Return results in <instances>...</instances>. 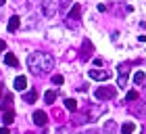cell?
<instances>
[{"mask_svg":"<svg viewBox=\"0 0 146 134\" xmlns=\"http://www.w3.org/2000/svg\"><path fill=\"white\" fill-rule=\"evenodd\" d=\"M0 134H9V128H0Z\"/></svg>","mask_w":146,"mask_h":134,"instance_id":"obj_24","label":"cell"},{"mask_svg":"<svg viewBox=\"0 0 146 134\" xmlns=\"http://www.w3.org/2000/svg\"><path fill=\"white\" fill-rule=\"evenodd\" d=\"M6 4V0H0V6H4Z\"/></svg>","mask_w":146,"mask_h":134,"instance_id":"obj_25","label":"cell"},{"mask_svg":"<svg viewBox=\"0 0 146 134\" xmlns=\"http://www.w3.org/2000/svg\"><path fill=\"white\" fill-rule=\"evenodd\" d=\"M127 73H129L127 65H119V80H117L119 88H125V86H127Z\"/></svg>","mask_w":146,"mask_h":134,"instance_id":"obj_5","label":"cell"},{"mask_svg":"<svg viewBox=\"0 0 146 134\" xmlns=\"http://www.w3.org/2000/svg\"><path fill=\"white\" fill-rule=\"evenodd\" d=\"M0 98H2V88H0Z\"/></svg>","mask_w":146,"mask_h":134,"instance_id":"obj_26","label":"cell"},{"mask_svg":"<svg viewBox=\"0 0 146 134\" xmlns=\"http://www.w3.org/2000/svg\"><path fill=\"white\" fill-rule=\"evenodd\" d=\"M94 94H96L98 100H111V98H115L117 90L113 88V86H100V88H96Z\"/></svg>","mask_w":146,"mask_h":134,"instance_id":"obj_2","label":"cell"},{"mask_svg":"<svg viewBox=\"0 0 146 134\" xmlns=\"http://www.w3.org/2000/svg\"><path fill=\"white\" fill-rule=\"evenodd\" d=\"M34 124L40 126V128H44V126L48 124V115H46L44 111H36L34 113Z\"/></svg>","mask_w":146,"mask_h":134,"instance_id":"obj_6","label":"cell"},{"mask_svg":"<svg viewBox=\"0 0 146 134\" xmlns=\"http://www.w3.org/2000/svg\"><path fill=\"white\" fill-rule=\"evenodd\" d=\"M58 4H61V6H63V9H67V6L71 4V0H58Z\"/></svg>","mask_w":146,"mask_h":134,"instance_id":"obj_21","label":"cell"},{"mask_svg":"<svg viewBox=\"0 0 146 134\" xmlns=\"http://www.w3.org/2000/svg\"><path fill=\"white\" fill-rule=\"evenodd\" d=\"M4 46H6V44H4V40H0V52L4 50Z\"/></svg>","mask_w":146,"mask_h":134,"instance_id":"obj_23","label":"cell"},{"mask_svg":"<svg viewBox=\"0 0 146 134\" xmlns=\"http://www.w3.org/2000/svg\"><path fill=\"white\" fill-rule=\"evenodd\" d=\"M117 130V124L113 122V119H109L107 124H104V132H115Z\"/></svg>","mask_w":146,"mask_h":134,"instance_id":"obj_17","label":"cell"},{"mask_svg":"<svg viewBox=\"0 0 146 134\" xmlns=\"http://www.w3.org/2000/svg\"><path fill=\"white\" fill-rule=\"evenodd\" d=\"M134 130H136V126H134V122H125V124L121 126V132H123V134H131Z\"/></svg>","mask_w":146,"mask_h":134,"instance_id":"obj_15","label":"cell"},{"mask_svg":"<svg viewBox=\"0 0 146 134\" xmlns=\"http://www.w3.org/2000/svg\"><path fill=\"white\" fill-rule=\"evenodd\" d=\"M88 76H90L92 80H96V82H107V80L111 78V73H109L107 69H90Z\"/></svg>","mask_w":146,"mask_h":134,"instance_id":"obj_4","label":"cell"},{"mask_svg":"<svg viewBox=\"0 0 146 134\" xmlns=\"http://www.w3.org/2000/svg\"><path fill=\"white\" fill-rule=\"evenodd\" d=\"M65 107H67L69 111L75 113V111H77V100H75V98H67V100H65Z\"/></svg>","mask_w":146,"mask_h":134,"instance_id":"obj_16","label":"cell"},{"mask_svg":"<svg viewBox=\"0 0 146 134\" xmlns=\"http://www.w3.org/2000/svg\"><path fill=\"white\" fill-rule=\"evenodd\" d=\"M27 134H31V132H27Z\"/></svg>","mask_w":146,"mask_h":134,"instance_id":"obj_27","label":"cell"},{"mask_svg":"<svg viewBox=\"0 0 146 134\" xmlns=\"http://www.w3.org/2000/svg\"><path fill=\"white\" fill-rule=\"evenodd\" d=\"M27 67L34 73H48L54 67V59L48 52H31L27 57Z\"/></svg>","mask_w":146,"mask_h":134,"instance_id":"obj_1","label":"cell"},{"mask_svg":"<svg viewBox=\"0 0 146 134\" xmlns=\"http://www.w3.org/2000/svg\"><path fill=\"white\" fill-rule=\"evenodd\" d=\"M36 98H38V90H29V92H25V94H23L25 103H36Z\"/></svg>","mask_w":146,"mask_h":134,"instance_id":"obj_13","label":"cell"},{"mask_svg":"<svg viewBox=\"0 0 146 134\" xmlns=\"http://www.w3.org/2000/svg\"><path fill=\"white\" fill-rule=\"evenodd\" d=\"M44 100H46L48 105H54V100H56V92H54V90H48V92L44 94Z\"/></svg>","mask_w":146,"mask_h":134,"instance_id":"obj_14","label":"cell"},{"mask_svg":"<svg viewBox=\"0 0 146 134\" xmlns=\"http://www.w3.org/2000/svg\"><path fill=\"white\" fill-rule=\"evenodd\" d=\"M56 134H67V130H65V128H58V130H56Z\"/></svg>","mask_w":146,"mask_h":134,"instance_id":"obj_22","label":"cell"},{"mask_svg":"<svg viewBox=\"0 0 146 134\" xmlns=\"http://www.w3.org/2000/svg\"><path fill=\"white\" fill-rule=\"evenodd\" d=\"M136 98H138V92L136 90H129L127 96H125V100H136Z\"/></svg>","mask_w":146,"mask_h":134,"instance_id":"obj_20","label":"cell"},{"mask_svg":"<svg viewBox=\"0 0 146 134\" xmlns=\"http://www.w3.org/2000/svg\"><path fill=\"white\" fill-rule=\"evenodd\" d=\"M144 80H146V76H144V71H136V73H134V82H136V84H142Z\"/></svg>","mask_w":146,"mask_h":134,"instance_id":"obj_18","label":"cell"},{"mask_svg":"<svg viewBox=\"0 0 146 134\" xmlns=\"http://www.w3.org/2000/svg\"><path fill=\"white\" fill-rule=\"evenodd\" d=\"M19 25H21V19H19L17 15H13L11 19H9V31L13 34V31H17L19 29Z\"/></svg>","mask_w":146,"mask_h":134,"instance_id":"obj_9","label":"cell"},{"mask_svg":"<svg viewBox=\"0 0 146 134\" xmlns=\"http://www.w3.org/2000/svg\"><path fill=\"white\" fill-rule=\"evenodd\" d=\"M92 50H94V48H92V42H90V40H84V52H82V59H84V61L92 55Z\"/></svg>","mask_w":146,"mask_h":134,"instance_id":"obj_11","label":"cell"},{"mask_svg":"<svg viewBox=\"0 0 146 134\" xmlns=\"http://www.w3.org/2000/svg\"><path fill=\"white\" fill-rule=\"evenodd\" d=\"M65 82V78L63 76H58V73H56V76H52V84H56V86H61Z\"/></svg>","mask_w":146,"mask_h":134,"instance_id":"obj_19","label":"cell"},{"mask_svg":"<svg viewBox=\"0 0 146 134\" xmlns=\"http://www.w3.org/2000/svg\"><path fill=\"white\" fill-rule=\"evenodd\" d=\"M40 6H42V13H44L48 19L56 15V4H54V0H42Z\"/></svg>","mask_w":146,"mask_h":134,"instance_id":"obj_3","label":"cell"},{"mask_svg":"<svg viewBox=\"0 0 146 134\" xmlns=\"http://www.w3.org/2000/svg\"><path fill=\"white\" fill-rule=\"evenodd\" d=\"M4 63H6V65H11V67H17V65H19L17 57L13 55V52H6V55H4Z\"/></svg>","mask_w":146,"mask_h":134,"instance_id":"obj_12","label":"cell"},{"mask_svg":"<svg viewBox=\"0 0 146 134\" xmlns=\"http://www.w3.org/2000/svg\"><path fill=\"white\" fill-rule=\"evenodd\" d=\"M25 88H27V78H25V76H17L15 78V90L23 92Z\"/></svg>","mask_w":146,"mask_h":134,"instance_id":"obj_8","label":"cell"},{"mask_svg":"<svg viewBox=\"0 0 146 134\" xmlns=\"http://www.w3.org/2000/svg\"><path fill=\"white\" fill-rule=\"evenodd\" d=\"M2 122H4V126H11L13 122H15V111H13V109H6V113L2 115Z\"/></svg>","mask_w":146,"mask_h":134,"instance_id":"obj_10","label":"cell"},{"mask_svg":"<svg viewBox=\"0 0 146 134\" xmlns=\"http://www.w3.org/2000/svg\"><path fill=\"white\" fill-rule=\"evenodd\" d=\"M79 15H82V6H79V4H75V6H73V9L69 11V15H67V21H69V25H71L73 21H77V19H79Z\"/></svg>","mask_w":146,"mask_h":134,"instance_id":"obj_7","label":"cell"}]
</instances>
